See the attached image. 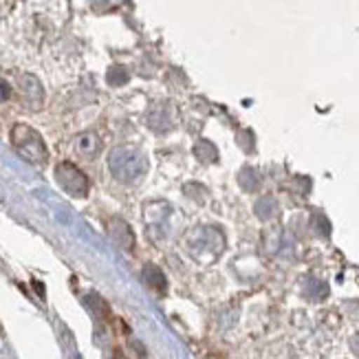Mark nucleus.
I'll list each match as a JSON object with an SVG mask.
<instances>
[{
  "label": "nucleus",
  "mask_w": 359,
  "mask_h": 359,
  "mask_svg": "<svg viewBox=\"0 0 359 359\" xmlns=\"http://www.w3.org/2000/svg\"><path fill=\"white\" fill-rule=\"evenodd\" d=\"M11 144L18 148V152L31 163H44L49 159V152H46L42 137L36 130H31L29 126H15L11 130Z\"/></svg>",
  "instance_id": "f257e3e1"
},
{
  "label": "nucleus",
  "mask_w": 359,
  "mask_h": 359,
  "mask_svg": "<svg viewBox=\"0 0 359 359\" xmlns=\"http://www.w3.org/2000/svg\"><path fill=\"white\" fill-rule=\"evenodd\" d=\"M113 359H126V355H123V351H121V348H115Z\"/></svg>",
  "instance_id": "20e7f679"
},
{
  "label": "nucleus",
  "mask_w": 359,
  "mask_h": 359,
  "mask_svg": "<svg viewBox=\"0 0 359 359\" xmlns=\"http://www.w3.org/2000/svg\"><path fill=\"white\" fill-rule=\"evenodd\" d=\"M55 177L60 185L73 196H84L88 192V179L82 175V170H77L73 163H60Z\"/></svg>",
  "instance_id": "f03ea898"
},
{
  "label": "nucleus",
  "mask_w": 359,
  "mask_h": 359,
  "mask_svg": "<svg viewBox=\"0 0 359 359\" xmlns=\"http://www.w3.org/2000/svg\"><path fill=\"white\" fill-rule=\"evenodd\" d=\"M100 139L97 137H93L90 133H86V135H82L80 139H77V144H75V148L80 150V154H84V157H95L97 154V150H100Z\"/></svg>",
  "instance_id": "7ed1b4c3"
}]
</instances>
